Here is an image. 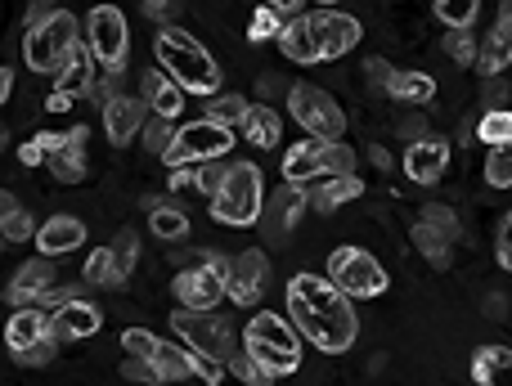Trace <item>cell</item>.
I'll return each instance as SVG.
<instances>
[{"mask_svg": "<svg viewBox=\"0 0 512 386\" xmlns=\"http://www.w3.org/2000/svg\"><path fill=\"white\" fill-rule=\"evenodd\" d=\"M288 315L297 324V333L306 342H315L324 355H342L355 346L360 333V319L351 310V297L337 292L328 279L319 274H297L288 283Z\"/></svg>", "mask_w": 512, "mask_h": 386, "instance_id": "cell-1", "label": "cell"}, {"mask_svg": "<svg viewBox=\"0 0 512 386\" xmlns=\"http://www.w3.org/2000/svg\"><path fill=\"white\" fill-rule=\"evenodd\" d=\"M360 32L364 27L342 9H310L306 18L283 27L279 50L288 63H328L351 54L360 45Z\"/></svg>", "mask_w": 512, "mask_h": 386, "instance_id": "cell-2", "label": "cell"}, {"mask_svg": "<svg viewBox=\"0 0 512 386\" xmlns=\"http://www.w3.org/2000/svg\"><path fill=\"white\" fill-rule=\"evenodd\" d=\"M153 50H158L162 72H167L185 95H212V99L221 95V68H216V59L189 32H180V27H158Z\"/></svg>", "mask_w": 512, "mask_h": 386, "instance_id": "cell-3", "label": "cell"}, {"mask_svg": "<svg viewBox=\"0 0 512 386\" xmlns=\"http://www.w3.org/2000/svg\"><path fill=\"white\" fill-rule=\"evenodd\" d=\"M243 351H248L265 373H274V378H288V373L301 369V337L292 333L288 319L265 315V310L252 315L248 328H243Z\"/></svg>", "mask_w": 512, "mask_h": 386, "instance_id": "cell-4", "label": "cell"}, {"mask_svg": "<svg viewBox=\"0 0 512 386\" xmlns=\"http://www.w3.org/2000/svg\"><path fill=\"white\" fill-rule=\"evenodd\" d=\"M77 54H81V32L68 9H54L41 27H27V36H23V59L32 72H54L59 77Z\"/></svg>", "mask_w": 512, "mask_h": 386, "instance_id": "cell-5", "label": "cell"}, {"mask_svg": "<svg viewBox=\"0 0 512 386\" xmlns=\"http://www.w3.org/2000/svg\"><path fill=\"white\" fill-rule=\"evenodd\" d=\"M261 198H265L261 167H256V162H234L221 193L212 198V220L234 225V229H248V225H256V220L265 216Z\"/></svg>", "mask_w": 512, "mask_h": 386, "instance_id": "cell-6", "label": "cell"}, {"mask_svg": "<svg viewBox=\"0 0 512 386\" xmlns=\"http://www.w3.org/2000/svg\"><path fill=\"white\" fill-rule=\"evenodd\" d=\"M355 171V149H346L342 140H301L297 149L283 153V176L288 185H301V180H328V176H351Z\"/></svg>", "mask_w": 512, "mask_h": 386, "instance_id": "cell-7", "label": "cell"}, {"mask_svg": "<svg viewBox=\"0 0 512 386\" xmlns=\"http://www.w3.org/2000/svg\"><path fill=\"white\" fill-rule=\"evenodd\" d=\"M328 283H333L337 292H346L351 301H369V297H382L391 279L378 256L360 252V247H337V252L328 256Z\"/></svg>", "mask_w": 512, "mask_h": 386, "instance_id": "cell-8", "label": "cell"}, {"mask_svg": "<svg viewBox=\"0 0 512 386\" xmlns=\"http://www.w3.org/2000/svg\"><path fill=\"white\" fill-rule=\"evenodd\" d=\"M234 149V131L230 126H216V122H189L176 131V144H171V153L162 162L167 167H203V162H221L225 153Z\"/></svg>", "mask_w": 512, "mask_h": 386, "instance_id": "cell-9", "label": "cell"}, {"mask_svg": "<svg viewBox=\"0 0 512 386\" xmlns=\"http://www.w3.org/2000/svg\"><path fill=\"white\" fill-rule=\"evenodd\" d=\"M288 108L297 117V126H306L310 140H328L337 144V135H346V113L328 90L319 86H292L288 90Z\"/></svg>", "mask_w": 512, "mask_h": 386, "instance_id": "cell-10", "label": "cell"}, {"mask_svg": "<svg viewBox=\"0 0 512 386\" xmlns=\"http://www.w3.org/2000/svg\"><path fill=\"white\" fill-rule=\"evenodd\" d=\"M171 333L185 346H194V351L212 355L216 364H230L234 355V328L221 315H207V310H176L171 315Z\"/></svg>", "mask_w": 512, "mask_h": 386, "instance_id": "cell-11", "label": "cell"}, {"mask_svg": "<svg viewBox=\"0 0 512 386\" xmlns=\"http://www.w3.org/2000/svg\"><path fill=\"white\" fill-rule=\"evenodd\" d=\"M90 54L104 72L122 77L126 54H131V27H126L117 5H95L90 9Z\"/></svg>", "mask_w": 512, "mask_h": 386, "instance_id": "cell-12", "label": "cell"}, {"mask_svg": "<svg viewBox=\"0 0 512 386\" xmlns=\"http://www.w3.org/2000/svg\"><path fill=\"white\" fill-rule=\"evenodd\" d=\"M122 351H131L135 360H149L153 369H158L162 382H185V378H194L185 346L162 342V337H153L149 328H126V333H122Z\"/></svg>", "mask_w": 512, "mask_h": 386, "instance_id": "cell-13", "label": "cell"}, {"mask_svg": "<svg viewBox=\"0 0 512 386\" xmlns=\"http://www.w3.org/2000/svg\"><path fill=\"white\" fill-rule=\"evenodd\" d=\"M265 283H270V261H265L256 247L243 252V256H234L230 279H225V292H230L234 306H256L261 292H265Z\"/></svg>", "mask_w": 512, "mask_h": 386, "instance_id": "cell-14", "label": "cell"}, {"mask_svg": "<svg viewBox=\"0 0 512 386\" xmlns=\"http://www.w3.org/2000/svg\"><path fill=\"white\" fill-rule=\"evenodd\" d=\"M171 292H176L180 310H216V301L225 297V279L212 265H203V270H180L176 279H171Z\"/></svg>", "mask_w": 512, "mask_h": 386, "instance_id": "cell-15", "label": "cell"}, {"mask_svg": "<svg viewBox=\"0 0 512 386\" xmlns=\"http://www.w3.org/2000/svg\"><path fill=\"white\" fill-rule=\"evenodd\" d=\"M59 274H54V265H50V256H36V261H27V265H18V274H14V283H9V301H14L18 310L23 306H41L45 297H50L54 288H59Z\"/></svg>", "mask_w": 512, "mask_h": 386, "instance_id": "cell-16", "label": "cell"}, {"mask_svg": "<svg viewBox=\"0 0 512 386\" xmlns=\"http://www.w3.org/2000/svg\"><path fill=\"white\" fill-rule=\"evenodd\" d=\"M104 315H99L95 301H68V306L50 310V337L54 342H81V337H95Z\"/></svg>", "mask_w": 512, "mask_h": 386, "instance_id": "cell-17", "label": "cell"}, {"mask_svg": "<svg viewBox=\"0 0 512 386\" xmlns=\"http://www.w3.org/2000/svg\"><path fill=\"white\" fill-rule=\"evenodd\" d=\"M445 167H450V144H445V140H432V135H423L418 144H409L405 176L414 180V185H436V180L445 176Z\"/></svg>", "mask_w": 512, "mask_h": 386, "instance_id": "cell-18", "label": "cell"}, {"mask_svg": "<svg viewBox=\"0 0 512 386\" xmlns=\"http://www.w3.org/2000/svg\"><path fill=\"white\" fill-rule=\"evenodd\" d=\"M508 63H512V5L499 9V23L490 27L486 45L477 50V72H481V77L495 81L499 72L508 68Z\"/></svg>", "mask_w": 512, "mask_h": 386, "instance_id": "cell-19", "label": "cell"}, {"mask_svg": "<svg viewBox=\"0 0 512 386\" xmlns=\"http://www.w3.org/2000/svg\"><path fill=\"white\" fill-rule=\"evenodd\" d=\"M45 337H50V310L23 306V310H14V315H9V324H5V346H9V355H23L27 346L45 342Z\"/></svg>", "mask_w": 512, "mask_h": 386, "instance_id": "cell-20", "label": "cell"}, {"mask_svg": "<svg viewBox=\"0 0 512 386\" xmlns=\"http://www.w3.org/2000/svg\"><path fill=\"white\" fill-rule=\"evenodd\" d=\"M104 131H108V140H113V149H126L135 135H144V108H140V99L117 95L113 104L104 108Z\"/></svg>", "mask_w": 512, "mask_h": 386, "instance_id": "cell-21", "label": "cell"}, {"mask_svg": "<svg viewBox=\"0 0 512 386\" xmlns=\"http://www.w3.org/2000/svg\"><path fill=\"white\" fill-rule=\"evenodd\" d=\"M86 243V225L77 216H50L41 229H36V247L41 256H63V252H77Z\"/></svg>", "mask_w": 512, "mask_h": 386, "instance_id": "cell-22", "label": "cell"}, {"mask_svg": "<svg viewBox=\"0 0 512 386\" xmlns=\"http://www.w3.org/2000/svg\"><path fill=\"white\" fill-rule=\"evenodd\" d=\"M140 86H144V99H149L153 117H167V122H171V117H180V108H185V90H180L162 68H149V72H144Z\"/></svg>", "mask_w": 512, "mask_h": 386, "instance_id": "cell-23", "label": "cell"}, {"mask_svg": "<svg viewBox=\"0 0 512 386\" xmlns=\"http://www.w3.org/2000/svg\"><path fill=\"white\" fill-rule=\"evenodd\" d=\"M86 135H90L86 126H72L68 144L50 158V176L59 180V185H77V180L86 176Z\"/></svg>", "mask_w": 512, "mask_h": 386, "instance_id": "cell-24", "label": "cell"}, {"mask_svg": "<svg viewBox=\"0 0 512 386\" xmlns=\"http://www.w3.org/2000/svg\"><path fill=\"white\" fill-rule=\"evenodd\" d=\"M472 378L477 386H512V351L508 346H481L472 355Z\"/></svg>", "mask_w": 512, "mask_h": 386, "instance_id": "cell-25", "label": "cell"}, {"mask_svg": "<svg viewBox=\"0 0 512 386\" xmlns=\"http://www.w3.org/2000/svg\"><path fill=\"white\" fill-rule=\"evenodd\" d=\"M90 90H95V54L81 50L77 59H72L59 77H54V95L77 99V95H90Z\"/></svg>", "mask_w": 512, "mask_h": 386, "instance_id": "cell-26", "label": "cell"}, {"mask_svg": "<svg viewBox=\"0 0 512 386\" xmlns=\"http://www.w3.org/2000/svg\"><path fill=\"white\" fill-rule=\"evenodd\" d=\"M364 193V185L355 176H328V180H319L315 189H310V207L315 211H337L342 202H355Z\"/></svg>", "mask_w": 512, "mask_h": 386, "instance_id": "cell-27", "label": "cell"}, {"mask_svg": "<svg viewBox=\"0 0 512 386\" xmlns=\"http://www.w3.org/2000/svg\"><path fill=\"white\" fill-rule=\"evenodd\" d=\"M306 207H310V193L297 189V185H288V189L274 193V202L265 207V220H270L274 229H297V220H301V211H306Z\"/></svg>", "mask_w": 512, "mask_h": 386, "instance_id": "cell-28", "label": "cell"}, {"mask_svg": "<svg viewBox=\"0 0 512 386\" xmlns=\"http://www.w3.org/2000/svg\"><path fill=\"white\" fill-rule=\"evenodd\" d=\"M391 99H400V104H432L436 99V81L427 77V72H396L387 86Z\"/></svg>", "mask_w": 512, "mask_h": 386, "instance_id": "cell-29", "label": "cell"}, {"mask_svg": "<svg viewBox=\"0 0 512 386\" xmlns=\"http://www.w3.org/2000/svg\"><path fill=\"white\" fill-rule=\"evenodd\" d=\"M279 131H283V122H279V113L274 108H252L248 113V122H243V135L256 144V149H274L279 144Z\"/></svg>", "mask_w": 512, "mask_h": 386, "instance_id": "cell-30", "label": "cell"}, {"mask_svg": "<svg viewBox=\"0 0 512 386\" xmlns=\"http://www.w3.org/2000/svg\"><path fill=\"white\" fill-rule=\"evenodd\" d=\"M86 283H95V288H122V270H117V256L113 247H95L86 261V274H81Z\"/></svg>", "mask_w": 512, "mask_h": 386, "instance_id": "cell-31", "label": "cell"}, {"mask_svg": "<svg viewBox=\"0 0 512 386\" xmlns=\"http://www.w3.org/2000/svg\"><path fill=\"white\" fill-rule=\"evenodd\" d=\"M63 144H68V131H41L18 149V162H23V167H41V162H50Z\"/></svg>", "mask_w": 512, "mask_h": 386, "instance_id": "cell-32", "label": "cell"}, {"mask_svg": "<svg viewBox=\"0 0 512 386\" xmlns=\"http://www.w3.org/2000/svg\"><path fill=\"white\" fill-rule=\"evenodd\" d=\"M248 113H252V104L243 95L207 99V122H216V126H243V122H248Z\"/></svg>", "mask_w": 512, "mask_h": 386, "instance_id": "cell-33", "label": "cell"}, {"mask_svg": "<svg viewBox=\"0 0 512 386\" xmlns=\"http://www.w3.org/2000/svg\"><path fill=\"white\" fill-rule=\"evenodd\" d=\"M409 238H414V247L427 256V265H436V270H445V265H450V238L436 234L432 225H423V220H418Z\"/></svg>", "mask_w": 512, "mask_h": 386, "instance_id": "cell-34", "label": "cell"}, {"mask_svg": "<svg viewBox=\"0 0 512 386\" xmlns=\"http://www.w3.org/2000/svg\"><path fill=\"white\" fill-rule=\"evenodd\" d=\"M0 207H5V220H0V234H5V243H27V238H36V225L32 216H27L23 207H18V198H0Z\"/></svg>", "mask_w": 512, "mask_h": 386, "instance_id": "cell-35", "label": "cell"}, {"mask_svg": "<svg viewBox=\"0 0 512 386\" xmlns=\"http://www.w3.org/2000/svg\"><path fill=\"white\" fill-rule=\"evenodd\" d=\"M481 5L477 0H436V18H441L450 32H468L472 23H477Z\"/></svg>", "mask_w": 512, "mask_h": 386, "instance_id": "cell-36", "label": "cell"}, {"mask_svg": "<svg viewBox=\"0 0 512 386\" xmlns=\"http://www.w3.org/2000/svg\"><path fill=\"white\" fill-rule=\"evenodd\" d=\"M153 234L158 238H167V243H176V238H185L189 234V216L185 211H176V207H167V202H153Z\"/></svg>", "mask_w": 512, "mask_h": 386, "instance_id": "cell-37", "label": "cell"}, {"mask_svg": "<svg viewBox=\"0 0 512 386\" xmlns=\"http://www.w3.org/2000/svg\"><path fill=\"white\" fill-rule=\"evenodd\" d=\"M477 140L490 144V149H499V144L512 140V113H508V108H490V113L481 117V122H477Z\"/></svg>", "mask_w": 512, "mask_h": 386, "instance_id": "cell-38", "label": "cell"}, {"mask_svg": "<svg viewBox=\"0 0 512 386\" xmlns=\"http://www.w3.org/2000/svg\"><path fill=\"white\" fill-rule=\"evenodd\" d=\"M486 185L490 189H512V140L490 149L486 158Z\"/></svg>", "mask_w": 512, "mask_h": 386, "instance_id": "cell-39", "label": "cell"}, {"mask_svg": "<svg viewBox=\"0 0 512 386\" xmlns=\"http://www.w3.org/2000/svg\"><path fill=\"white\" fill-rule=\"evenodd\" d=\"M283 27H288V23H283V18L274 14V5H261V9H256V14H252L248 41H252V45H261V41H279V36H283Z\"/></svg>", "mask_w": 512, "mask_h": 386, "instance_id": "cell-40", "label": "cell"}, {"mask_svg": "<svg viewBox=\"0 0 512 386\" xmlns=\"http://www.w3.org/2000/svg\"><path fill=\"white\" fill-rule=\"evenodd\" d=\"M140 140H144V149H149L153 158H167V153H171V144H176V126H171L167 117H153V122L144 126V135H140Z\"/></svg>", "mask_w": 512, "mask_h": 386, "instance_id": "cell-41", "label": "cell"}, {"mask_svg": "<svg viewBox=\"0 0 512 386\" xmlns=\"http://www.w3.org/2000/svg\"><path fill=\"white\" fill-rule=\"evenodd\" d=\"M113 256H117V270H122V283H126L135 270V261H140V234H135V229H122L113 243Z\"/></svg>", "mask_w": 512, "mask_h": 386, "instance_id": "cell-42", "label": "cell"}, {"mask_svg": "<svg viewBox=\"0 0 512 386\" xmlns=\"http://www.w3.org/2000/svg\"><path fill=\"white\" fill-rule=\"evenodd\" d=\"M230 373H234L239 382H248V386H270V382H274V373H265L248 351H234V355H230Z\"/></svg>", "mask_w": 512, "mask_h": 386, "instance_id": "cell-43", "label": "cell"}, {"mask_svg": "<svg viewBox=\"0 0 512 386\" xmlns=\"http://www.w3.org/2000/svg\"><path fill=\"white\" fill-rule=\"evenodd\" d=\"M441 50L450 54L454 63H463V68H477V41H472L468 32H445Z\"/></svg>", "mask_w": 512, "mask_h": 386, "instance_id": "cell-44", "label": "cell"}, {"mask_svg": "<svg viewBox=\"0 0 512 386\" xmlns=\"http://www.w3.org/2000/svg\"><path fill=\"white\" fill-rule=\"evenodd\" d=\"M423 225H432L436 234H445L450 243L459 238V216H454L450 207H441V202H427V207H423Z\"/></svg>", "mask_w": 512, "mask_h": 386, "instance_id": "cell-45", "label": "cell"}, {"mask_svg": "<svg viewBox=\"0 0 512 386\" xmlns=\"http://www.w3.org/2000/svg\"><path fill=\"white\" fill-rule=\"evenodd\" d=\"M54 346H59V342H54V337H45V342L27 346L23 355H14V360H18V364H27V369H36V364H50V360H54Z\"/></svg>", "mask_w": 512, "mask_h": 386, "instance_id": "cell-46", "label": "cell"}, {"mask_svg": "<svg viewBox=\"0 0 512 386\" xmlns=\"http://www.w3.org/2000/svg\"><path fill=\"white\" fill-rule=\"evenodd\" d=\"M122 373H126V378H135V382H149V386H158V382H162V378H158V369H153L149 360H135V355L122 364Z\"/></svg>", "mask_w": 512, "mask_h": 386, "instance_id": "cell-47", "label": "cell"}, {"mask_svg": "<svg viewBox=\"0 0 512 386\" xmlns=\"http://www.w3.org/2000/svg\"><path fill=\"white\" fill-rule=\"evenodd\" d=\"M499 265H504V270H512V211L504 216V225H499Z\"/></svg>", "mask_w": 512, "mask_h": 386, "instance_id": "cell-48", "label": "cell"}, {"mask_svg": "<svg viewBox=\"0 0 512 386\" xmlns=\"http://www.w3.org/2000/svg\"><path fill=\"white\" fill-rule=\"evenodd\" d=\"M171 189H189V193H198V167H180V171H171Z\"/></svg>", "mask_w": 512, "mask_h": 386, "instance_id": "cell-49", "label": "cell"}, {"mask_svg": "<svg viewBox=\"0 0 512 386\" xmlns=\"http://www.w3.org/2000/svg\"><path fill=\"white\" fill-rule=\"evenodd\" d=\"M391 77H396V68H391L387 59H369V81H378L382 90L391 86Z\"/></svg>", "mask_w": 512, "mask_h": 386, "instance_id": "cell-50", "label": "cell"}, {"mask_svg": "<svg viewBox=\"0 0 512 386\" xmlns=\"http://www.w3.org/2000/svg\"><path fill=\"white\" fill-rule=\"evenodd\" d=\"M400 131L414 135V144H418V140H423V117H409V122H400Z\"/></svg>", "mask_w": 512, "mask_h": 386, "instance_id": "cell-51", "label": "cell"}, {"mask_svg": "<svg viewBox=\"0 0 512 386\" xmlns=\"http://www.w3.org/2000/svg\"><path fill=\"white\" fill-rule=\"evenodd\" d=\"M144 14H149V18H167L171 5H167V0H149V5H144Z\"/></svg>", "mask_w": 512, "mask_h": 386, "instance_id": "cell-52", "label": "cell"}, {"mask_svg": "<svg viewBox=\"0 0 512 386\" xmlns=\"http://www.w3.org/2000/svg\"><path fill=\"white\" fill-rule=\"evenodd\" d=\"M369 158H373V167L391 171V153H387V149H378V144H373V149H369Z\"/></svg>", "mask_w": 512, "mask_h": 386, "instance_id": "cell-53", "label": "cell"}, {"mask_svg": "<svg viewBox=\"0 0 512 386\" xmlns=\"http://www.w3.org/2000/svg\"><path fill=\"white\" fill-rule=\"evenodd\" d=\"M9 90H14V72L0 68V99H9Z\"/></svg>", "mask_w": 512, "mask_h": 386, "instance_id": "cell-54", "label": "cell"}]
</instances>
